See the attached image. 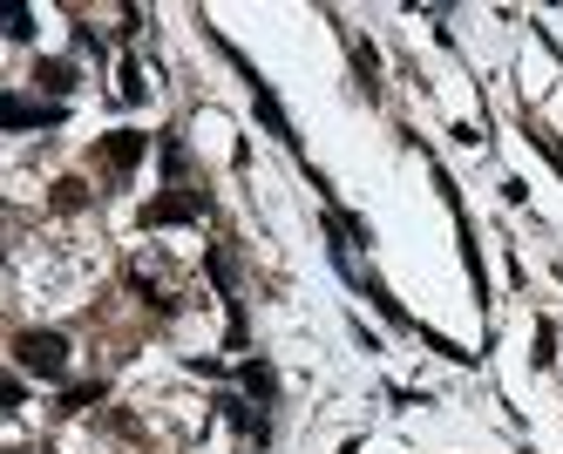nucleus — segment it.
<instances>
[{
    "label": "nucleus",
    "instance_id": "0eeeda50",
    "mask_svg": "<svg viewBox=\"0 0 563 454\" xmlns=\"http://www.w3.org/2000/svg\"><path fill=\"white\" fill-rule=\"evenodd\" d=\"M34 81H42L48 96H68V89H75V68H68V62H34Z\"/></svg>",
    "mask_w": 563,
    "mask_h": 454
},
{
    "label": "nucleus",
    "instance_id": "39448f33",
    "mask_svg": "<svg viewBox=\"0 0 563 454\" xmlns=\"http://www.w3.org/2000/svg\"><path fill=\"white\" fill-rule=\"evenodd\" d=\"M224 421L245 428L252 441H272V414H258V407H245V400H224Z\"/></svg>",
    "mask_w": 563,
    "mask_h": 454
},
{
    "label": "nucleus",
    "instance_id": "f03ea898",
    "mask_svg": "<svg viewBox=\"0 0 563 454\" xmlns=\"http://www.w3.org/2000/svg\"><path fill=\"white\" fill-rule=\"evenodd\" d=\"M143 150H150V136H143V130H115V136H102L96 163H102V170H115V177H123V170H136V163H143Z\"/></svg>",
    "mask_w": 563,
    "mask_h": 454
},
{
    "label": "nucleus",
    "instance_id": "9b49d317",
    "mask_svg": "<svg viewBox=\"0 0 563 454\" xmlns=\"http://www.w3.org/2000/svg\"><path fill=\"white\" fill-rule=\"evenodd\" d=\"M556 359V333H550V325H537V366H550Z\"/></svg>",
    "mask_w": 563,
    "mask_h": 454
},
{
    "label": "nucleus",
    "instance_id": "423d86ee",
    "mask_svg": "<svg viewBox=\"0 0 563 454\" xmlns=\"http://www.w3.org/2000/svg\"><path fill=\"white\" fill-rule=\"evenodd\" d=\"M238 380H245L252 400H278V374H272L265 359H245V374H238Z\"/></svg>",
    "mask_w": 563,
    "mask_h": 454
},
{
    "label": "nucleus",
    "instance_id": "f257e3e1",
    "mask_svg": "<svg viewBox=\"0 0 563 454\" xmlns=\"http://www.w3.org/2000/svg\"><path fill=\"white\" fill-rule=\"evenodd\" d=\"M14 366L21 374H42V380H62L68 374V333H21L14 340Z\"/></svg>",
    "mask_w": 563,
    "mask_h": 454
},
{
    "label": "nucleus",
    "instance_id": "20e7f679",
    "mask_svg": "<svg viewBox=\"0 0 563 454\" xmlns=\"http://www.w3.org/2000/svg\"><path fill=\"white\" fill-rule=\"evenodd\" d=\"M190 218H205V197H150L143 203V224H190Z\"/></svg>",
    "mask_w": 563,
    "mask_h": 454
},
{
    "label": "nucleus",
    "instance_id": "1a4fd4ad",
    "mask_svg": "<svg viewBox=\"0 0 563 454\" xmlns=\"http://www.w3.org/2000/svg\"><path fill=\"white\" fill-rule=\"evenodd\" d=\"M211 278H218V292L231 299V258H224V252H211ZM231 306H238V299H231Z\"/></svg>",
    "mask_w": 563,
    "mask_h": 454
},
{
    "label": "nucleus",
    "instance_id": "f8f14e48",
    "mask_svg": "<svg viewBox=\"0 0 563 454\" xmlns=\"http://www.w3.org/2000/svg\"><path fill=\"white\" fill-rule=\"evenodd\" d=\"M123 102H143V75H136L130 62H123Z\"/></svg>",
    "mask_w": 563,
    "mask_h": 454
},
{
    "label": "nucleus",
    "instance_id": "9d476101",
    "mask_svg": "<svg viewBox=\"0 0 563 454\" xmlns=\"http://www.w3.org/2000/svg\"><path fill=\"white\" fill-rule=\"evenodd\" d=\"M27 34H34V14H27V8H14V14H8V41H27Z\"/></svg>",
    "mask_w": 563,
    "mask_h": 454
},
{
    "label": "nucleus",
    "instance_id": "7ed1b4c3",
    "mask_svg": "<svg viewBox=\"0 0 563 454\" xmlns=\"http://www.w3.org/2000/svg\"><path fill=\"white\" fill-rule=\"evenodd\" d=\"M0 122H8V130H48V122H62V102H21V96H8V102H0Z\"/></svg>",
    "mask_w": 563,
    "mask_h": 454
},
{
    "label": "nucleus",
    "instance_id": "6e6552de",
    "mask_svg": "<svg viewBox=\"0 0 563 454\" xmlns=\"http://www.w3.org/2000/svg\"><path fill=\"white\" fill-rule=\"evenodd\" d=\"M55 203H62V211H82V203H89V190L68 177V184H55Z\"/></svg>",
    "mask_w": 563,
    "mask_h": 454
}]
</instances>
